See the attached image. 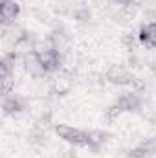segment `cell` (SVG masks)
I'll return each mask as SVG.
<instances>
[{
	"instance_id": "cell-1",
	"label": "cell",
	"mask_w": 156,
	"mask_h": 158,
	"mask_svg": "<svg viewBox=\"0 0 156 158\" xmlns=\"http://www.w3.org/2000/svg\"><path fill=\"white\" fill-rule=\"evenodd\" d=\"M53 131L61 140H64L66 143H70L74 147H88V132H84L81 129H76L66 123H59V125H55Z\"/></svg>"
},
{
	"instance_id": "cell-2",
	"label": "cell",
	"mask_w": 156,
	"mask_h": 158,
	"mask_svg": "<svg viewBox=\"0 0 156 158\" xmlns=\"http://www.w3.org/2000/svg\"><path fill=\"white\" fill-rule=\"evenodd\" d=\"M40 55V61H42V66L46 70V74H53L61 68L63 64V55H61V50L53 48V46H48L44 50L37 52Z\"/></svg>"
},
{
	"instance_id": "cell-3",
	"label": "cell",
	"mask_w": 156,
	"mask_h": 158,
	"mask_svg": "<svg viewBox=\"0 0 156 158\" xmlns=\"http://www.w3.org/2000/svg\"><path fill=\"white\" fill-rule=\"evenodd\" d=\"M105 79L112 85H117V86H127V85H134V76L121 64H112L109 66V70L105 72Z\"/></svg>"
},
{
	"instance_id": "cell-4",
	"label": "cell",
	"mask_w": 156,
	"mask_h": 158,
	"mask_svg": "<svg viewBox=\"0 0 156 158\" xmlns=\"http://www.w3.org/2000/svg\"><path fill=\"white\" fill-rule=\"evenodd\" d=\"M22 64H24V70H26L31 77H44V76H46V70H44V66H42L40 55L35 50L22 53Z\"/></svg>"
},
{
	"instance_id": "cell-5",
	"label": "cell",
	"mask_w": 156,
	"mask_h": 158,
	"mask_svg": "<svg viewBox=\"0 0 156 158\" xmlns=\"http://www.w3.org/2000/svg\"><path fill=\"white\" fill-rule=\"evenodd\" d=\"M20 15V6L17 0H0V20L4 26H9Z\"/></svg>"
},
{
	"instance_id": "cell-6",
	"label": "cell",
	"mask_w": 156,
	"mask_h": 158,
	"mask_svg": "<svg viewBox=\"0 0 156 158\" xmlns=\"http://www.w3.org/2000/svg\"><path fill=\"white\" fill-rule=\"evenodd\" d=\"M116 103L123 112H136V110L142 109V98H140V94L134 92V90H132V92L121 94V96L117 98Z\"/></svg>"
},
{
	"instance_id": "cell-7",
	"label": "cell",
	"mask_w": 156,
	"mask_h": 158,
	"mask_svg": "<svg viewBox=\"0 0 156 158\" xmlns=\"http://www.w3.org/2000/svg\"><path fill=\"white\" fill-rule=\"evenodd\" d=\"M138 40L147 48H156V22L143 24L138 31Z\"/></svg>"
},
{
	"instance_id": "cell-8",
	"label": "cell",
	"mask_w": 156,
	"mask_h": 158,
	"mask_svg": "<svg viewBox=\"0 0 156 158\" xmlns=\"http://www.w3.org/2000/svg\"><path fill=\"white\" fill-rule=\"evenodd\" d=\"M156 153V142L154 140H145L142 143H138L136 147H132L129 151V158H151Z\"/></svg>"
},
{
	"instance_id": "cell-9",
	"label": "cell",
	"mask_w": 156,
	"mask_h": 158,
	"mask_svg": "<svg viewBox=\"0 0 156 158\" xmlns=\"http://www.w3.org/2000/svg\"><path fill=\"white\" fill-rule=\"evenodd\" d=\"M2 109H4L6 116H15V114L22 112L26 109V105H24V101L18 96H6L4 103H2Z\"/></svg>"
},
{
	"instance_id": "cell-10",
	"label": "cell",
	"mask_w": 156,
	"mask_h": 158,
	"mask_svg": "<svg viewBox=\"0 0 156 158\" xmlns=\"http://www.w3.org/2000/svg\"><path fill=\"white\" fill-rule=\"evenodd\" d=\"M18 59V53L17 50L11 52V53H6L2 59H0V76H11L13 70H15V63Z\"/></svg>"
},
{
	"instance_id": "cell-11",
	"label": "cell",
	"mask_w": 156,
	"mask_h": 158,
	"mask_svg": "<svg viewBox=\"0 0 156 158\" xmlns=\"http://www.w3.org/2000/svg\"><path fill=\"white\" fill-rule=\"evenodd\" d=\"M107 136L109 134L103 131H88V147L92 151H99L101 145L107 142Z\"/></svg>"
},
{
	"instance_id": "cell-12",
	"label": "cell",
	"mask_w": 156,
	"mask_h": 158,
	"mask_svg": "<svg viewBox=\"0 0 156 158\" xmlns=\"http://www.w3.org/2000/svg\"><path fill=\"white\" fill-rule=\"evenodd\" d=\"M121 114H123V110L117 107V103H114V105H110V107L105 109V119H107V121H114V119H117Z\"/></svg>"
},
{
	"instance_id": "cell-13",
	"label": "cell",
	"mask_w": 156,
	"mask_h": 158,
	"mask_svg": "<svg viewBox=\"0 0 156 158\" xmlns=\"http://www.w3.org/2000/svg\"><path fill=\"white\" fill-rule=\"evenodd\" d=\"M0 77H2V94L6 98V96L11 94V90L15 86V79H13V74L11 76H0Z\"/></svg>"
},
{
	"instance_id": "cell-14",
	"label": "cell",
	"mask_w": 156,
	"mask_h": 158,
	"mask_svg": "<svg viewBox=\"0 0 156 158\" xmlns=\"http://www.w3.org/2000/svg\"><path fill=\"white\" fill-rule=\"evenodd\" d=\"M74 17H76V20H79V22H88L90 20V9L84 7V6H81V7H77L74 11Z\"/></svg>"
},
{
	"instance_id": "cell-15",
	"label": "cell",
	"mask_w": 156,
	"mask_h": 158,
	"mask_svg": "<svg viewBox=\"0 0 156 158\" xmlns=\"http://www.w3.org/2000/svg\"><path fill=\"white\" fill-rule=\"evenodd\" d=\"M121 40H123V44H125L129 50H134L136 42H140V40H138V35H132V33H125Z\"/></svg>"
},
{
	"instance_id": "cell-16",
	"label": "cell",
	"mask_w": 156,
	"mask_h": 158,
	"mask_svg": "<svg viewBox=\"0 0 156 158\" xmlns=\"http://www.w3.org/2000/svg\"><path fill=\"white\" fill-rule=\"evenodd\" d=\"M114 6H117V7H129L134 0H110Z\"/></svg>"
}]
</instances>
